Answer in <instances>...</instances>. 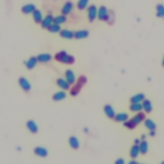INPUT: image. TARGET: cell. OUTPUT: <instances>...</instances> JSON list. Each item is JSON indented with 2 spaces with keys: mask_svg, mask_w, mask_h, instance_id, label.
Here are the masks:
<instances>
[{
  "mask_svg": "<svg viewBox=\"0 0 164 164\" xmlns=\"http://www.w3.org/2000/svg\"><path fill=\"white\" fill-rule=\"evenodd\" d=\"M55 59L57 61L67 64H71L74 62V58L73 56L67 54L66 51H60L59 53L55 55Z\"/></svg>",
  "mask_w": 164,
  "mask_h": 164,
  "instance_id": "6da1fadb",
  "label": "cell"
},
{
  "mask_svg": "<svg viewBox=\"0 0 164 164\" xmlns=\"http://www.w3.org/2000/svg\"><path fill=\"white\" fill-rule=\"evenodd\" d=\"M87 82V78L83 77V76H82V77H79L77 81V83L73 87V89L71 90L70 93L72 95H77L79 92L80 91L82 86L85 84Z\"/></svg>",
  "mask_w": 164,
  "mask_h": 164,
  "instance_id": "7a4b0ae2",
  "label": "cell"
},
{
  "mask_svg": "<svg viewBox=\"0 0 164 164\" xmlns=\"http://www.w3.org/2000/svg\"><path fill=\"white\" fill-rule=\"evenodd\" d=\"M88 18L90 22H93L98 16V10L94 5H91L87 8Z\"/></svg>",
  "mask_w": 164,
  "mask_h": 164,
  "instance_id": "3957f363",
  "label": "cell"
},
{
  "mask_svg": "<svg viewBox=\"0 0 164 164\" xmlns=\"http://www.w3.org/2000/svg\"><path fill=\"white\" fill-rule=\"evenodd\" d=\"M108 15H109V11L106 9V7L105 6H101L98 9V17L100 21H106Z\"/></svg>",
  "mask_w": 164,
  "mask_h": 164,
  "instance_id": "277c9868",
  "label": "cell"
},
{
  "mask_svg": "<svg viewBox=\"0 0 164 164\" xmlns=\"http://www.w3.org/2000/svg\"><path fill=\"white\" fill-rule=\"evenodd\" d=\"M54 23V17L52 15L49 14L43 19L41 22V26L44 28H48Z\"/></svg>",
  "mask_w": 164,
  "mask_h": 164,
  "instance_id": "5b68a950",
  "label": "cell"
},
{
  "mask_svg": "<svg viewBox=\"0 0 164 164\" xmlns=\"http://www.w3.org/2000/svg\"><path fill=\"white\" fill-rule=\"evenodd\" d=\"M73 9V3L71 1L66 2L61 9V12L63 15H67L71 13Z\"/></svg>",
  "mask_w": 164,
  "mask_h": 164,
  "instance_id": "8992f818",
  "label": "cell"
},
{
  "mask_svg": "<svg viewBox=\"0 0 164 164\" xmlns=\"http://www.w3.org/2000/svg\"><path fill=\"white\" fill-rule=\"evenodd\" d=\"M36 10L35 6L34 4H27V5H24L21 8V12L24 14H30L33 13Z\"/></svg>",
  "mask_w": 164,
  "mask_h": 164,
  "instance_id": "52a82bcc",
  "label": "cell"
},
{
  "mask_svg": "<svg viewBox=\"0 0 164 164\" xmlns=\"http://www.w3.org/2000/svg\"><path fill=\"white\" fill-rule=\"evenodd\" d=\"M19 83L23 90L25 91H29L31 89V85L28 81L25 78H20L19 79Z\"/></svg>",
  "mask_w": 164,
  "mask_h": 164,
  "instance_id": "ba28073f",
  "label": "cell"
},
{
  "mask_svg": "<svg viewBox=\"0 0 164 164\" xmlns=\"http://www.w3.org/2000/svg\"><path fill=\"white\" fill-rule=\"evenodd\" d=\"M104 111H105V113L107 117H109L110 119L115 118V111L113 109V108L110 105H107L105 107H104Z\"/></svg>",
  "mask_w": 164,
  "mask_h": 164,
  "instance_id": "9c48e42d",
  "label": "cell"
},
{
  "mask_svg": "<svg viewBox=\"0 0 164 164\" xmlns=\"http://www.w3.org/2000/svg\"><path fill=\"white\" fill-rule=\"evenodd\" d=\"M144 119H145L144 114L142 112H140L137 115H135L131 120L134 122L135 125L137 126L139 123H141L142 121H143Z\"/></svg>",
  "mask_w": 164,
  "mask_h": 164,
  "instance_id": "30bf717a",
  "label": "cell"
},
{
  "mask_svg": "<svg viewBox=\"0 0 164 164\" xmlns=\"http://www.w3.org/2000/svg\"><path fill=\"white\" fill-rule=\"evenodd\" d=\"M60 35L62 38H64L66 39H71L74 37V33L72 31L67 30H62L60 32Z\"/></svg>",
  "mask_w": 164,
  "mask_h": 164,
  "instance_id": "8fae6325",
  "label": "cell"
},
{
  "mask_svg": "<svg viewBox=\"0 0 164 164\" xmlns=\"http://www.w3.org/2000/svg\"><path fill=\"white\" fill-rule=\"evenodd\" d=\"M66 80L70 84H73L76 81L75 75L73 71L67 70L66 72Z\"/></svg>",
  "mask_w": 164,
  "mask_h": 164,
  "instance_id": "7c38bea8",
  "label": "cell"
},
{
  "mask_svg": "<svg viewBox=\"0 0 164 164\" xmlns=\"http://www.w3.org/2000/svg\"><path fill=\"white\" fill-rule=\"evenodd\" d=\"M33 14V18L34 21L36 23H41L42 21V14L40 10L36 9L34 12L32 13Z\"/></svg>",
  "mask_w": 164,
  "mask_h": 164,
  "instance_id": "4fadbf2b",
  "label": "cell"
},
{
  "mask_svg": "<svg viewBox=\"0 0 164 164\" xmlns=\"http://www.w3.org/2000/svg\"><path fill=\"white\" fill-rule=\"evenodd\" d=\"M57 85L60 87L62 88V89L67 90L70 88V83L67 80H65V79H63L62 78L58 79L57 81Z\"/></svg>",
  "mask_w": 164,
  "mask_h": 164,
  "instance_id": "5bb4252c",
  "label": "cell"
},
{
  "mask_svg": "<svg viewBox=\"0 0 164 164\" xmlns=\"http://www.w3.org/2000/svg\"><path fill=\"white\" fill-rule=\"evenodd\" d=\"M89 36V31L87 30H79L74 33V37L77 39L87 38Z\"/></svg>",
  "mask_w": 164,
  "mask_h": 164,
  "instance_id": "9a60e30c",
  "label": "cell"
},
{
  "mask_svg": "<svg viewBox=\"0 0 164 164\" xmlns=\"http://www.w3.org/2000/svg\"><path fill=\"white\" fill-rule=\"evenodd\" d=\"M52 58L51 55L48 53H44L38 55L37 59L40 62H48Z\"/></svg>",
  "mask_w": 164,
  "mask_h": 164,
  "instance_id": "2e32d148",
  "label": "cell"
},
{
  "mask_svg": "<svg viewBox=\"0 0 164 164\" xmlns=\"http://www.w3.org/2000/svg\"><path fill=\"white\" fill-rule=\"evenodd\" d=\"M26 126H27L28 129L31 132V133H35L38 131V127H37V125L35 124V122H34L33 121H28L27 124H26Z\"/></svg>",
  "mask_w": 164,
  "mask_h": 164,
  "instance_id": "e0dca14e",
  "label": "cell"
},
{
  "mask_svg": "<svg viewBox=\"0 0 164 164\" xmlns=\"http://www.w3.org/2000/svg\"><path fill=\"white\" fill-rule=\"evenodd\" d=\"M35 153L39 156L41 157H45L47 155V151L45 149V148H43L41 147H36L34 150Z\"/></svg>",
  "mask_w": 164,
  "mask_h": 164,
  "instance_id": "ac0fdd59",
  "label": "cell"
},
{
  "mask_svg": "<svg viewBox=\"0 0 164 164\" xmlns=\"http://www.w3.org/2000/svg\"><path fill=\"white\" fill-rule=\"evenodd\" d=\"M145 99V95L143 94H138L137 95L131 98V103H141Z\"/></svg>",
  "mask_w": 164,
  "mask_h": 164,
  "instance_id": "d6986e66",
  "label": "cell"
},
{
  "mask_svg": "<svg viewBox=\"0 0 164 164\" xmlns=\"http://www.w3.org/2000/svg\"><path fill=\"white\" fill-rule=\"evenodd\" d=\"M37 61H38L37 58H36L35 57H31L26 62V66L28 69H33V68L35 66V65L37 64Z\"/></svg>",
  "mask_w": 164,
  "mask_h": 164,
  "instance_id": "ffe728a7",
  "label": "cell"
},
{
  "mask_svg": "<svg viewBox=\"0 0 164 164\" xmlns=\"http://www.w3.org/2000/svg\"><path fill=\"white\" fill-rule=\"evenodd\" d=\"M140 152V147L138 146H137V144L133 146V147H131V151H130V156L131 158H135L138 157V155L139 154Z\"/></svg>",
  "mask_w": 164,
  "mask_h": 164,
  "instance_id": "44dd1931",
  "label": "cell"
},
{
  "mask_svg": "<svg viewBox=\"0 0 164 164\" xmlns=\"http://www.w3.org/2000/svg\"><path fill=\"white\" fill-rule=\"evenodd\" d=\"M129 118V116L126 113L118 114L115 115V119L117 121L119 122H125Z\"/></svg>",
  "mask_w": 164,
  "mask_h": 164,
  "instance_id": "7402d4cb",
  "label": "cell"
},
{
  "mask_svg": "<svg viewBox=\"0 0 164 164\" xmlns=\"http://www.w3.org/2000/svg\"><path fill=\"white\" fill-rule=\"evenodd\" d=\"M142 106L143 109L147 113H149L152 110V105L151 103L149 100H144L143 103H142Z\"/></svg>",
  "mask_w": 164,
  "mask_h": 164,
  "instance_id": "603a6c76",
  "label": "cell"
},
{
  "mask_svg": "<svg viewBox=\"0 0 164 164\" xmlns=\"http://www.w3.org/2000/svg\"><path fill=\"white\" fill-rule=\"evenodd\" d=\"M130 109L131 111L134 112H137L141 111L143 109L142 105H141L140 103H132Z\"/></svg>",
  "mask_w": 164,
  "mask_h": 164,
  "instance_id": "cb8c5ba5",
  "label": "cell"
},
{
  "mask_svg": "<svg viewBox=\"0 0 164 164\" xmlns=\"http://www.w3.org/2000/svg\"><path fill=\"white\" fill-rule=\"evenodd\" d=\"M49 31L52 33H58V32H60L61 31V28L60 25H57V24L53 23L47 28Z\"/></svg>",
  "mask_w": 164,
  "mask_h": 164,
  "instance_id": "d4e9b609",
  "label": "cell"
},
{
  "mask_svg": "<svg viewBox=\"0 0 164 164\" xmlns=\"http://www.w3.org/2000/svg\"><path fill=\"white\" fill-rule=\"evenodd\" d=\"M89 1V0H79L77 4L78 9L80 10H85L88 6Z\"/></svg>",
  "mask_w": 164,
  "mask_h": 164,
  "instance_id": "484cf974",
  "label": "cell"
},
{
  "mask_svg": "<svg viewBox=\"0 0 164 164\" xmlns=\"http://www.w3.org/2000/svg\"><path fill=\"white\" fill-rule=\"evenodd\" d=\"M69 144L73 149H78L79 146L78 140L75 137H71L69 138Z\"/></svg>",
  "mask_w": 164,
  "mask_h": 164,
  "instance_id": "4316f807",
  "label": "cell"
},
{
  "mask_svg": "<svg viewBox=\"0 0 164 164\" xmlns=\"http://www.w3.org/2000/svg\"><path fill=\"white\" fill-rule=\"evenodd\" d=\"M66 97V94L63 91H60L54 94L53 99L55 101H60L64 99Z\"/></svg>",
  "mask_w": 164,
  "mask_h": 164,
  "instance_id": "83f0119b",
  "label": "cell"
},
{
  "mask_svg": "<svg viewBox=\"0 0 164 164\" xmlns=\"http://www.w3.org/2000/svg\"><path fill=\"white\" fill-rule=\"evenodd\" d=\"M66 17L64 15H60L57 16L54 18V23L55 24H57V25H61V24L65 23L66 21Z\"/></svg>",
  "mask_w": 164,
  "mask_h": 164,
  "instance_id": "f1b7e54d",
  "label": "cell"
},
{
  "mask_svg": "<svg viewBox=\"0 0 164 164\" xmlns=\"http://www.w3.org/2000/svg\"><path fill=\"white\" fill-rule=\"evenodd\" d=\"M145 126L149 130H155L156 129V125L155 122L151 119H147L145 121Z\"/></svg>",
  "mask_w": 164,
  "mask_h": 164,
  "instance_id": "f546056e",
  "label": "cell"
},
{
  "mask_svg": "<svg viewBox=\"0 0 164 164\" xmlns=\"http://www.w3.org/2000/svg\"><path fill=\"white\" fill-rule=\"evenodd\" d=\"M140 151L142 154H146L148 151V145L146 141H142L140 143Z\"/></svg>",
  "mask_w": 164,
  "mask_h": 164,
  "instance_id": "4dcf8cb0",
  "label": "cell"
},
{
  "mask_svg": "<svg viewBox=\"0 0 164 164\" xmlns=\"http://www.w3.org/2000/svg\"><path fill=\"white\" fill-rule=\"evenodd\" d=\"M157 15L159 17H164V7L162 5H158L157 7Z\"/></svg>",
  "mask_w": 164,
  "mask_h": 164,
  "instance_id": "1f68e13d",
  "label": "cell"
},
{
  "mask_svg": "<svg viewBox=\"0 0 164 164\" xmlns=\"http://www.w3.org/2000/svg\"><path fill=\"white\" fill-rule=\"evenodd\" d=\"M114 12L112 11H109V15H108V17L106 19V22L109 24H112L114 23Z\"/></svg>",
  "mask_w": 164,
  "mask_h": 164,
  "instance_id": "d6a6232c",
  "label": "cell"
},
{
  "mask_svg": "<svg viewBox=\"0 0 164 164\" xmlns=\"http://www.w3.org/2000/svg\"><path fill=\"white\" fill-rule=\"evenodd\" d=\"M124 126L126 127L127 128L129 129H133L136 126V125L134 124V122L131 121V120H130L128 121H125V123H124Z\"/></svg>",
  "mask_w": 164,
  "mask_h": 164,
  "instance_id": "836d02e7",
  "label": "cell"
},
{
  "mask_svg": "<svg viewBox=\"0 0 164 164\" xmlns=\"http://www.w3.org/2000/svg\"><path fill=\"white\" fill-rule=\"evenodd\" d=\"M124 163H125V162H124L122 159H119L116 162V163H118V164H122Z\"/></svg>",
  "mask_w": 164,
  "mask_h": 164,
  "instance_id": "e575fe53",
  "label": "cell"
},
{
  "mask_svg": "<svg viewBox=\"0 0 164 164\" xmlns=\"http://www.w3.org/2000/svg\"><path fill=\"white\" fill-rule=\"evenodd\" d=\"M150 135L151 136H155V130H151L150 132Z\"/></svg>",
  "mask_w": 164,
  "mask_h": 164,
  "instance_id": "d590c367",
  "label": "cell"
},
{
  "mask_svg": "<svg viewBox=\"0 0 164 164\" xmlns=\"http://www.w3.org/2000/svg\"><path fill=\"white\" fill-rule=\"evenodd\" d=\"M135 144H138V143H140V141H139V140L138 139H137V140H135Z\"/></svg>",
  "mask_w": 164,
  "mask_h": 164,
  "instance_id": "8d00e7d4",
  "label": "cell"
},
{
  "mask_svg": "<svg viewBox=\"0 0 164 164\" xmlns=\"http://www.w3.org/2000/svg\"><path fill=\"white\" fill-rule=\"evenodd\" d=\"M162 64H163V66H164V57H163V61H162Z\"/></svg>",
  "mask_w": 164,
  "mask_h": 164,
  "instance_id": "74e56055",
  "label": "cell"
},
{
  "mask_svg": "<svg viewBox=\"0 0 164 164\" xmlns=\"http://www.w3.org/2000/svg\"><path fill=\"white\" fill-rule=\"evenodd\" d=\"M137 163L136 162H130V163Z\"/></svg>",
  "mask_w": 164,
  "mask_h": 164,
  "instance_id": "f35d334b",
  "label": "cell"
}]
</instances>
